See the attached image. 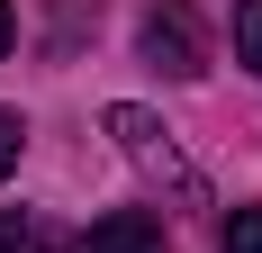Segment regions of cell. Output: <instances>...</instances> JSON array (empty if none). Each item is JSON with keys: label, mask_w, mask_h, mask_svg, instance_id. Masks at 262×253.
Masks as SVG:
<instances>
[{"label": "cell", "mask_w": 262, "mask_h": 253, "mask_svg": "<svg viewBox=\"0 0 262 253\" xmlns=\"http://www.w3.org/2000/svg\"><path fill=\"white\" fill-rule=\"evenodd\" d=\"M108 136H118V154H127V163H136L145 181H154V190H172V199H190V208L208 199V190H199V172H190V154L172 145V126H163L154 109L118 100V109H108Z\"/></svg>", "instance_id": "obj_1"}, {"label": "cell", "mask_w": 262, "mask_h": 253, "mask_svg": "<svg viewBox=\"0 0 262 253\" xmlns=\"http://www.w3.org/2000/svg\"><path fill=\"white\" fill-rule=\"evenodd\" d=\"M145 64H163V73H208V36H199V9L190 0H154L145 9Z\"/></svg>", "instance_id": "obj_2"}, {"label": "cell", "mask_w": 262, "mask_h": 253, "mask_svg": "<svg viewBox=\"0 0 262 253\" xmlns=\"http://www.w3.org/2000/svg\"><path fill=\"white\" fill-rule=\"evenodd\" d=\"M73 253H172V235H163V217H145V208H108Z\"/></svg>", "instance_id": "obj_3"}, {"label": "cell", "mask_w": 262, "mask_h": 253, "mask_svg": "<svg viewBox=\"0 0 262 253\" xmlns=\"http://www.w3.org/2000/svg\"><path fill=\"white\" fill-rule=\"evenodd\" d=\"M235 64L262 81V0H235Z\"/></svg>", "instance_id": "obj_4"}, {"label": "cell", "mask_w": 262, "mask_h": 253, "mask_svg": "<svg viewBox=\"0 0 262 253\" xmlns=\"http://www.w3.org/2000/svg\"><path fill=\"white\" fill-rule=\"evenodd\" d=\"M217 253H262V208H235L226 235H217Z\"/></svg>", "instance_id": "obj_5"}, {"label": "cell", "mask_w": 262, "mask_h": 253, "mask_svg": "<svg viewBox=\"0 0 262 253\" xmlns=\"http://www.w3.org/2000/svg\"><path fill=\"white\" fill-rule=\"evenodd\" d=\"M18 154H27V126H18V109H0V181L18 172Z\"/></svg>", "instance_id": "obj_6"}, {"label": "cell", "mask_w": 262, "mask_h": 253, "mask_svg": "<svg viewBox=\"0 0 262 253\" xmlns=\"http://www.w3.org/2000/svg\"><path fill=\"white\" fill-rule=\"evenodd\" d=\"M36 235H27V217H0V253H27Z\"/></svg>", "instance_id": "obj_7"}, {"label": "cell", "mask_w": 262, "mask_h": 253, "mask_svg": "<svg viewBox=\"0 0 262 253\" xmlns=\"http://www.w3.org/2000/svg\"><path fill=\"white\" fill-rule=\"evenodd\" d=\"M9 27H18V18H9V0H0V54H9Z\"/></svg>", "instance_id": "obj_8"}]
</instances>
